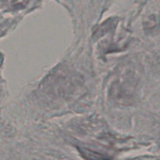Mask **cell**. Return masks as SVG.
<instances>
[{
  "mask_svg": "<svg viewBox=\"0 0 160 160\" xmlns=\"http://www.w3.org/2000/svg\"><path fill=\"white\" fill-rule=\"evenodd\" d=\"M81 153L88 160H108L107 156L87 148H81Z\"/></svg>",
  "mask_w": 160,
  "mask_h": 160,
  "instance_id": "1",
  "label": "cell"
}]
</instances>
